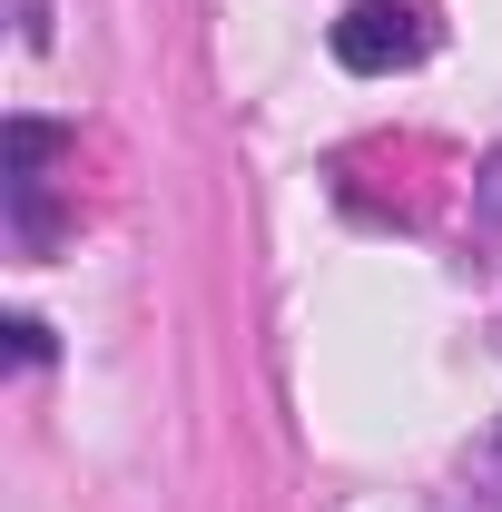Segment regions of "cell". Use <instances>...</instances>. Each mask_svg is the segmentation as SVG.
Returning a JSON list of instances; mask_svg holds the SVG:
<instances>
[{
  "label": "cell",
  "mask_w": 502,
  "mask_h": 512,
  "mask_svg": "<svg viewBox=\"0 0 502 512\" xmlns=\"http://www.w3.org/2000/svg\"><path fill=\"white\" fill-rule=\"evenodd\" d=\"M434 0H345V20H335V60L355 69V79H394V69L434 60Z\"/></svg>",
  "instance_id": "obj_1"
},
{
  "label": "cell",
  "mask_w": 502,
  "mask_h": 512,
  "mask_svg": "<svg viewBox=\"0 0 502 512\" xmlns=\"http://www.w3.org/2000/svg\"><path fill=\"white\" fill-rule=\"evenodd\" d=\"M50 158H60V128H50V119H20V128H10V178H40Z\"/></svg>",
  "instance_id": "obj_2"
},
{
  "label": "cell",
  "mask_w": 502,
  "mask_h": 512,
  "mask_svg": "<svg viewBox=\"0 0 502 512\" xmlns=\"http://www.w3.org/2000/svg\"><path fill=\"white\" fill-rule=\"evenodd\" d=\"M434 512H502V483H463V493H443Z\"/></svg>",
  "instance_id": "obj_3"
},
{
  "label": "cell",
  "mask_w": 502,
  "mask_h": 512,
  "mask_svg": "<svg viewBox=\"0 0 502 512\" xmlns=\"http://www.w3.org/2000/svg\"><path fill=\"white\" fill-rule=\"evenodd\" d=\"M10 345H20V365H40V355H50V325H40V316H10Z\"/></svg>",
  "instance_id": "obj_4"
},
{
  "label": "cell",
  "mask_w": 502,
  "mask_h": 512,
  "mask_svg": "<svg viewBox=\"0 0 502 512\" xmlns=\"http://www.w3.org/2000/svg\"><path fill=\"white\" fill-rule=\"evenodd\" d=\"M473 207H483V217H502V158L483 168V188H473Z\"/></svg>",
  "instance_id": "obj_5"
}]
</instances>
